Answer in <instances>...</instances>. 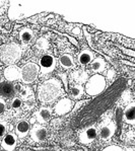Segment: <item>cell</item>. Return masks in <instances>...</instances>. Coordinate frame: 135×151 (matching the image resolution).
Returning a JSON list of instances; mask_svg holds the SVG:
<instances>
[{
    "mask_svg": "<svg viewBox=\"0 0 135 151\" xmlns=\"http://www.w3.org/2000/svg\"><path fill=\"white\" fill-rule=\"evenodd\" d=\"M106 66H107V64L104 58L97 57V58H95L92 63H90V70L94 72L95 74H99L106 69Z\"/></svg>",
    "mask_w": 135,
    "mask_h": 151,
    "instance_id": "cell-17",
    "label": "cell"
},
{
    "mask_svg": "<svg viewBox=\"0 0 135 151\" xmlns=\"http://www.w3.org/2000/svg\"><path fill=\"white\" fill-rule=\"evenodd\" d=\"M56 58L51 54H45L40 59V71L42 74H49L56 68Z\"/></svg>",
    "mask_w": 135,
    "mask_h": 151,
    "instance_id": "cell-6",
    "label": "cell"
},
{
    "mask_svg": "<svg viewBox=\"0 0 135 151\" xmlns=\"http://www.w3.org/2000/svg\"><path fill=\"white\" fill-rule=\"evenodd\" d=\"M19 93H20V96H22V99H29L30 96H32V89L30 87H27V86H25V87H22V89H20V91H19Z\"/></svg>",
    "mask_w": 135,
    "mask_h": 151,
    "instance_id": "cell-24",
    "label": "cell"
},
{
    "mask_svg": "<svg viewBox=\"0 0 135 151\" xmlns=\"http://www.w3.org/2000/svg\"><path fill=\"white\" fill-rule=\"evenodd\" d=\"M83 93H84V88L80 84H74L72 85L69 89V94H70L72 99H79L82 97Z\"/></svg>",
    "mask_w": 135,
    "mask_h": 151,
    "instance_id": "cell-21",
    "label": "cell"
},
{
    "mask_svg": "<svg viewBox=\"0 0 135 151\" xmlns=\"http://www.w3.org/2000/svg\"><path fill=\"white\" fill-rule=\"evenodd\" d=\"M39 8L30 4L20 3V2H14L10 5L8 9V17L11 20H19L24 18L30 17V16L39 13Z\"/></svg>",
    "mask_w": 135,
    "mask_h": 151,
    "instance_id": "cell-2",
    "label": "cell"
},
{
    "mask_svg": "<svg viewBox=\"0 0 135 151\" xmlns=\"http://www.w3.org/2000/svg\"><path fill=\"white\" fill-rule=\"evenodd\" d=\"M64 92L62 83L57 78L44 81L38 88V99L41 104H49L57 101Z\"/></svg>",
    "mask_w": 135,
    "mask_h": 151,
    "instance_id": "cell-1",
    "label": "cell"
},
{
    "mask_svg": "<svg viewBox=\"0 0 135 151\" xmlns=\"http://www.w3.org/2000/svg\"><path fill=\"white\" fill-rule=\"evenodd\" d=\"M52 118V109L48 106H42L35 113V119L39 124H46Z\"/></svg>",
    "mask_w": 135,
    "mask_h": 151,
    "instance_id": "cell-11",
    "label": "cell"
},
{
    "mask_svg": "<svg viewBox=\"0 0 135 151\" xmlns=\"http://www.w3.org/2000/svg\"><path fill=\"white\" fill-rule=\"evenodd\" d=\"M39 72H40V66L38 64L32 62L27 63L20 69V79L25 84H31L38 78Z\"/></svg>",
    "mask_w": 135,
    "mask_h": 151,
    "instance_id": "cell-5",
    "label": "cell"
},
{
    "mask_svg": "<svg viewBox=\"0 0 135 151\" xmlns=\"http://www.w3.org/2000/svg\"><path fill=\"white\" fill-rule=\"evenodd\" d=\"M36 49L39 51H47L49 49V42L47 39L40 38L36 42Z\"/></svg>",
    "mask_w": 135,
    "mask_h": 151,
    "instance_id": "cell-23",
    "label": "cell"
},
{
    "mask_svg": "<svg viewBox=\"0 0 135 151\" xmlns=\"http://www.w3.org/2000/svg\"><path fill=\"white\" fill-rule=\"evenodd\" d=\"M31 131V125L27 121L22 120L16 124L15 127V134L18 138H25Z\"/></svg>",
    "mask_w": 135,
    "mask_h": 151,
    "instance_id": "cell-15",
    "label": "cell"
},
{
    "mask_svg": "<svg viewBox=\"0 0 135 151\" xmlns=\"http://www.w3.org/2000/svg\"><path fill=\"white\" fill-rule=\"evenodd\" d=\"M17 91V86L11 82H2L0 83V96L3 97H12Z\"/></svg>",
    "mask_w": 135,
    "mask_h": 151,
    "instance_id": "cell-14",
    "label": "cell"
},
{
    "mask_svg": "<svg viewBox=\"0 0 135 151\" xmlns=\"http://www.w3.org/2000/svg\"><path fill=\"white\" fill-rule=\"evenodd\" d=\"M97 129L95 126H90L85 129H83L82 131L78 135V140L81 144H84V145H88V144L92 143L97 138Z\"/></svg>",
    "mask_w": 135,
    "mask_h": 151,
    "instance_id": "cell-7",
    "label": "cell"
},
{
    "mask_svg": "<svg viewBox=\"0 0 135 151\" xmlns=\"http://www.w3.org/2000/svg\"><path fill=\"white\" fill-rule=\"evenodd\" d=\"M106 85V78L103 75H101V74H94L87 81L84 91L87 92V94L90 96H99L100 93H102L105 90Z\"/></svg>",
    "mask_w": 135,
    "mask_h": 151,
    "instance_id": "cell-4",
    "label": "cell"
},
{
    "mask_svg": "<svg viewBox=\"0 0 135 151\" xmlns=\"http://www.w3.org/2000/svg\"><path fill=\"white\" fill-rule=\"evenodd\" d=\"M102 151H123L122 148L117 145H109L106 148H104Z\"/></svg>",
    "mask_w": 135,
    "mask_h": 151,
    "instance_id": "cell-27",
    "label": "cell"
},
{
    "mask_svg": "<svg viewBox=\"0 0 135 151\" xmlns=\"http://www.w3.org/2000/svg\"><path fill=\"white\" fill-rule=\"evenodd\" d=\"M22 57V48L16 43H9L0 47V60L6 65H14Z\"/></svg>",
    "mask_w": 135,
    "mask_h": 151,
    "instance_id": "cell-3",
    "label": "cell"
},
{
    "mask_svg": "<svg viewBox=\"0 0 135 151\" xmlns=\"http://www.w3.org/2000/svg\"><path fill=\"white\" fill-rule=\"evenodd\" d=\"M73 109V101L68 97H63L56 103L54 106V111L58 116H64L68 114Z\"/></svg>",
    "mask_w": 135,
    "mask_h": 151,
    "instance_id": "cell-9",
    "label": "cell"
},
{
    "mask_svg": "<svg viewBox=\"0 0 135 151\" xmlns=\"http://www.w3.org/2000/svg\"><path fill=\"white\" fill-rule=\"evenodd\" d=\"M17 145V136L14 133H8L2 138L1 146L5 151H13Z\"/></svg>",
    "mask_w": 135,
    "mask_h": 151,
    "instance_id": "cell-12",
    "label": "cell"
},
{
    "mask_svg": "<svg viewBox=\"0 0 135 151\" xmlns=\"http://www.w3.org/2000/svg\"><path fill=\"white\" fill-rule=\"evenodd\" d=\"M88 77V74L87 71L82 70V69H78V70H74L71 74V78L73 81H75L76 84H82V83L87 82V79Z\"/></svg>",
    "mask_w": 135,
    "mask_h": 151,
    "instance_id": "cell-19",
    "label": "cell"
},
{
    "mask_svg": "<svg viewBox=\"0 0 135 151\" xmlns=\"http://www.w3.org/2000/svg\"><path fill=\"white\" fill-rule=\"evenodd\" d=\"M3 76L8 82H13L20 79V69L16 65H9L4 69Z\"/></svg>",
    "mask_w": 135,
    "mask_h": 151,
    "instance_id": "cell-13",
    "label": "cell"
},
{
    "mask_svg": "<svg viewBox=\"0 0 135 151\" xmlns=\"http://www.w3.org/2000/svg\"><path fill=\"white\" fill-rule=\"evenodd\" d=\"M7 132V124L4 121L0 120V138H3Z\"/></svg>",
    "mask_w": 135,
    "mask_h": 151,
    "instance_id": "cell-26",
    "label": "cell"
},
{
    "mask_svg": "<svg viewBox=\"0 0 135 151\" xmlns=\"http://www.w3.org/2000/svg\"><path fill=\"white\" fill-rule=\"evenodd\" d=\"M72 34L79 35L80 34V29L79 27H73V29H72Z\"/></svg>",
    "mask_w": 135,
    "mask_h": 151,
    "instance_id": "cell-30",
    "label": "cell"
},
{
    "mask_svg": "<svg viewBox=\"0 0 135 151\" xmlns=\"http://www.w3.org/2000/svg\"><path fill=\"white\" fill-rule=\"evenodd\" d=\"M0 150H1V144H0Z\"/></svg>",
    "mask_w": 135,
    "mask_h": 151,
    "instance_id": "cell-33",
    "label": "cell"
},
{
    "mask_svg": "<svg viewBox=\"0 0 135 151\" xmlns=\"http://www.w3.org/2000/svg\"><path fill=\"white\" fill-rule=\"evenodd\" d=\"M22 106V99H19V97H14L11 101V108L15 109V110H18L20 109Z\"/></svg>",
    "mask_w": 135,
    "mask_h": 151,
    "instance_id": "cell-25",
    "label": "cell"
},
{
    "mask_svg": "<svg viewBox=\"0 0 135 151\" xmlns=\"http://www.w3.org/2000/svg\"><path fill=\"white\" fill-rule=\"evenodd\" d=\"M6 109V104H5V101H4L3 99H1L0 97V116L2 115V114L4 113V111H5Z\"/></svg>",
    "mask_w": 135,
    "mask_h": 151,
    "instance_id": "cell-28",
    "label": "cell"
},
{
    "mask_svg": "<svg viewBox=\"0 0 135 151\" xmlns=\"http://www.w3.org/2000/svg\"><path fill=\"white\" fill-rule=\"evenodd\" d=\"M59 64L64 69H71L75 66V61L71 55L63 54L59 57Z\"/></svg>",
    "mask_w": 135,
    "mask_h": 151,
    "instance_id": "cell-18",
    "label": "cell"
},
{
    "mask_svg": "<svg viewBox=\"0 0 135 151\" xmlns=\"http://www.w3.org/2000/svg\"><path fill=\"white\" fill-rule=\"evenodd\" d=\"M123 151H135V148L134 147H128V148H126V149L123 150Z\"/></svg>",
    "mask_w": 135,
    "mask_h": 151,
    "instance_id": "cell-31",
    "label": "cell"
},
{
    "mask_svg": "<svg viewBox=\"0 0 135 151\" xmlns=\"http://www.w3.org/2000/svg\"><path fill=\"white\" fill-rule=\"evenodd\" d=\"M116 131V125L111 120H105L100 126V137L102 140H109L111 139Z\"/></svg>",
    "mask_w": 135,
    "mask_h": 151,
    "instance_id": "cell-8",
    "label": "cell"
},
{
    "mask_svg": "<svg viewBox=\"0 0 135 151\" xmlns=\"http://www.w3.org/2000/svg\"><path fill=\"white\" fill-rule=\"evenodd\" d=\"M30 135L31 138L35 142L37 143H41L47 139L48 136V131L45 127H43L40 124H36L31 128V131H30Z\"/></svg>",
    "mask_w": 135,
    "mask_h": 151,
    "instance_id": "cell-10",
    "label": "cell"
},
{
    "mask_svg": "<svg viewBox=\"0 0 135 151\" xmlns=\"http://www.w3.org/2000/svg\"><path fill=\"white\" fill-rule=\"evenodd\" d=\"M2 82H3V77L0 75V83H2Z\"/></svg>",
    "mask_w": 135,
    "mask_h": 151,
    "instance_id": "cell-32",
    "label": "cell"
},
{
    "mask_svg": "<svg viewBox=\"0 0 135 151\" xmlns=\"http://www.w3.org/2000/svg\"><path fill=\"white\" fill-rule=\"evenodd\" d=\"M85 101H78L77 104H75V106H74V109H73V111H77V110H79V109L82 106V104L83 103H84Z\"/></svg>",
    "mask_w": 135,
    "mask_h": 151,
    "instance_id": "cell-29",
    "label": "cell"
},
{
    "mask_svg": "<svg viewBox=\"0 0 135 151\" xmlns=\"http://www.w3.org/2000/svg\"><path fill=\"white\" fill-rule=\"evenodd\" d=\"M94 60V54L90 50H83L80 52L78 56V63L82 66H85L87 64H90Z\"/></svg>",
    "mask_w": 135,
    "mask_h": 151,
    "instance_id": "cell-20",
    "label": "cell"
},
{
    "mask_svg": "<svg viewBox=\"0 0 135 151\" xmlns=\"http://www.w3.org/2000/svg\"><path fill=\"white\" fill-rule=\"evenodd\" d=\"M32 38H34V32L30 27H24L19 32V40L24 44L30 43L32 40Z\"/></svg>",
    "mask_w": 135,
    "mask_h": 151,
    "instance_id": "cell-22",
    "label": "cell"
},
{
    "mask_svg": "<svg viewBox=\"0 0 135 151\" xmlns=\"http://www.w3.org/2000/svg\"><path fill=\"white\" fill-rule=\"evenodd\" d=\"M123 119L127 124L135 125V101L130 103L125 108L124 114H123Z\"/></svg>",
    "mask_w": 135,
    "mask_h": 151,
    "instance_id": "cell-16",
    "label": "cell"
}]
</instances>
